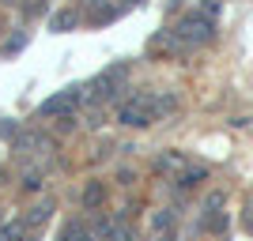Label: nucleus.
Returning a JSON list of instances; mask_svg holds the SVG:
<instances>
[{
  "mask_svg": "<svg viewBox=\"0 0 253 241\" xmlns=\"http://www.w3.org/2000/svg\"><path fill=\"white\" fill-rule=\"evenodd\" d=\"M84 102H87V87H64L38 105V117H72Z\"/></svg>",
  "mask_w": 253,
  "mask_h": 241,
  "instance_id": "obj_1",
  "label": "nucleus"
},
{
  "mask_svg": "<svg viewBox=\"0 0 253 241\" xmlns=\"http://www.w3.org/2000/svg\"><path fill=\"white\" fill-rule=\"evenodd\" d=\"M155 95H136V98H128L121 109H117V121L128 128H148L151 121H155Z\"/></svg>",
  "mask_w": 253,
  "mask_h": 241,
  "instance_id": "obj_2",
  "label": "nucleus"
},
{
  "mask_svg": "<svg viewBox=\"0 0 253 241\" xmlns=\"http://www.w3.org/2000/svg\"><path fill=\"white\" fill-rule=\"evenodd\" d=\"M211 34H215V23H211L208 15H201V11L185 15V19L174 27V38L185 42V45H204V42H211Z\"/></svg>",
  "mask_w": 253,
  "mask_h": 241,
  "instance_id": "obj_3",
  "label": "nucleus"
},
{
  "mask_svg": "<svg viewBox=\"0 0 253 241\" xmlns=\"http://www.w3.org/2000/svg\"><path fill=\"white\" fill-rule=\"evenodd\" d=\"M117 15H121V8H117V4H110V0H91V4H87V23H91V27L114 23Z\"/></svg>",
  "mask_w": 253,
  "mask_h": 241,
  "instance_id": "obj_4",
  "label": "nucleus"
},
{
  "mask_svg": "<svg viewBox=\"0 0 253 241\" xmlns=\"http://www.w3.org/2000/svg\"><path fill=\"white\" fill-rule=\"evenodd\" d=\"M80 19H84V15H80V8H64V11H57V15L49 19V31H53V34H68V31H76V27H80Z\"/></svg>",
  "mask_w": 253,
  "mask_h": 241,
  "instance_id": "obj_5",
  "label": "nucleus"
},
{
  "mask_svg": "<svg viewBox=\"0 0 253 241\" xmlns=\"http://www.w3.org/2000/svg\"><path fill=\"white\" fill-rule=\"evenodd\" d=\"M102 200H106V185H102V181H87L80 204H84L87 211H98V207H102Z\"/></svg>",
  "mask_w": 253,
  "mask_h": 241,
  "instance_id": "obj_6",
  "label": "nucleus"
},
{
  "mask_svg": "<svg viewBox=\"0 0 253 241\" xmlns=\"http://www.w3.org/2000/svg\"><path fill=\"white\" fill-rule=\"evenodd\" d=\"M53 215V200H42V204H34L31 211H27V219H23V226H31V230H38L45 219Z\"/></svg>",
  "mask_w": 253,
  "mask_h": 241,
  "instance_id": "obj_7",
  "label": "nucleus"
},
{
  "mask_svg": "<svg viewBox=\"0 0 253 241\" xmlns=\"http://www.w3.org/2000/svg\"><path fill=\"white\" fill-rule=\"evenodd\" d=\"M61 241H95V234L87 230V226H80V222H68L61 234Z\"/></svg>",
  "mask_w": 253,
  "mask_h": 241,
  "instance_id": "obj_8",
  "label": "nucleus"
},
{
  "mask_svg": "<svg viewBox=\"0 0 253 241\" xmlns=\"http://www.w3.org/2000/svg\"><path fill=\"white\" fill-rule=\"evenodd\" d=\"M204 177H208V170H185V173H181V177H178V189H193V185H201V181Z\"/></svg>",
  "mask_w": 253,
  "mask_h": 241,
  "instance_id": "obj_9",
  "label": "nucleus"
},
{
  "mask_svg": "<svg viewBox=\"0 0 253 241\" xmlns=\"http://www.w3.org/2000/svg\"><path fill=\"white\" fill-rule=\"evenodd\" d=\"M19 8H23V15H27V19H38V15L49 8V0H19Z\"/></svg>",
  "mask_w": 253,
  "mask_h": 241,
  "instance_id": "obj_10",
  "label": "nucleus"
},
{
  "mask_svg": "<svg viewBox=\"0 0 253 241\" xmlns=\"http://www.w3.org/2000/svg\"><path fill=\"white\" fill-rule=\"evenodd\" d=\"M151 226H155V230H174V211H170V207L155 211V219H151Z\"/></svg>",
  "mask_w": 253,
  "mask_h": 241,
  "instance_id": "obj_11",
  "label": "nucleus"
},
{
  "mask_svg": "<svg viewBox=\"0 0 253 241\" xmlns=\"http://www.w3.org/2000/svg\"><path fill=\"white\" fill-rule=\"evenodd\" d=\"M27 38H31V34H27V31L11 34V38H8V45H4V57H11V53H19L23 45H27Z\"/></svg>",
  "mask_w": 253,
  "mask_h": 241,
  "instance_id": "obj_12",
  "label": "nucleus"
},
{
  "mask_svg": "<svg viewBox=\"0 0 253 241\" xmlns=\"http://www.w3.org/2000/svg\"><path fill=\"white\" fill-rule=\"evenodd\" d=\"M204 230H215V234L227 230V215H223V211L219 215H208V219H204Z\"/></svg>",
  "mask_w": 253,
  "mask_h": 241,
  "instance_id": "obj_13",
  "label": "nucleus"
},
{
  "mask_svg": "<svg viewBox=\"0 0 253 241\" xmlns=\"http://www.w3.org/2000/svg\"><path fill=\"white\" fill-rule=\"evenodd\" d=\"M23 189H27V192L42 189V173H27V177H23Z\"/></svg>",
  "mask_w": 253,
  "mask_h": 241,
  "instance_id": "obj_14",
  "label": "nucleus"
},
{
  "mask_svg": "<svg viewBox=\"0 0 253 241\" xmlns=\"http://www.w3.org/2000/svg\"><path fill=\"white\" fill-rule=\"evenodd\" d=\"M8 136H15V125H0V139H8Z\"/></svg>",
  "mask_w": 253,
  "mask_h": 241,
  "instance_id": "obj_15",
  "label": "nucleus"
},
{
  "mask_svg": "<svg viewBox=\"0 0 253 241\" xmlns=\"http://www.w3.org/2000/svg\"><path fill=\"white\" fill-rule=\"evenodd\" d=\"M125 4H140V0H125Z\"/></svg>",
  "mask_w": 253,
  "mask_h": 241,
  "instance_id": "obj_16",
  "label": "nucleus"
}]
</instances>
